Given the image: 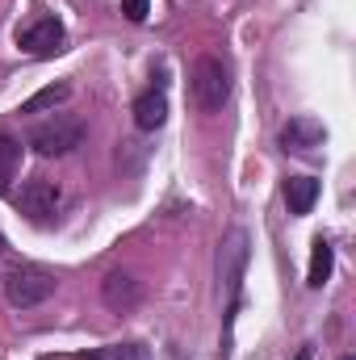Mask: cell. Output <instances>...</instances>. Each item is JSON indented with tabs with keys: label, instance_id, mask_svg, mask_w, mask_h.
Here are the masks:
<instances>
[{
	"label": "cell",
	"instance_id": "obj_14",
	"mask_svg": "<svg viewBox=\"0 0 356 360\" xmlns=\"http://www.w3.org/2000/svg\"><path fill=\"white\" fill-rule=\"evenodd\" d=\"M96 360H147V348H143V344H122V348L101 352Z\"/></svg>",
	"mask_w": 356,
	"mask_h": 360
},
{
	"label": "cell",
	"instance_id": "obj_15",
	"mask_svg": "<svg viewBox=\"0 0 356 360\" xmlns=\"http://www.w3.org/2000/svg\"><path fill=\"white\" fill-rule=\"evenodd\" d=\"M122 13H126V21H134V25H139V21H147V13H151V8H147V0H122Z\"/></svg>",
	"mask_w": 356,
	"mask_h": 360
},
{
	"label": "cell",
	"instance_id": "obj_1",
	"mask_svg": "<svg viewBox=\"0 0 356 360\" xmlns=\"http://www.w3.org/2000/svg\"><path fill=\"white\" fill-rule=\"evenodd\" d=\"M189 92H193V105H197L201 113L222 109V105H227V96H231V72H227V63H222V59H214V55H201V59L193 63Z\"/></svg>",
	"mask_w": 356,
	"mask_h": 360
},
{
	"label": "cell",
	"instance_id": "obj_5",
	"mask_svg": "<svg viewBox=\"0 0 356 360\" xmlns=\"http://www.w3.org/2000/svg\"><path fill=\"white\" fill-rule=\"evenodd\" d=\"M63 25L55 21V17H38V21H30L25 30H17V46L25 51V55H34V59H51V55H59L63 51Z\"/></svg>",
	"mask_w": 356,
	"mask_h": 360
},
{
	"label": "cell",
	"instance_id": "obj_8",
	"mask_svg": "<svg viewBox=\"0 0 356 360\" xmlns=\"http://www.w3.org/2000/svg\"><path fill=\"white\" fill-rule=\"evenodd\" d=\"M323 139H327V130H323L319 117H293L281 130V147L285 151H314V147H323Z\"/></svg>",
	"mask_w": 356,
	"mask_h": 360
},
{
	"label": "cell",
	"instance_id": "obj_2",
	"mask_svg": "<svg viewBox=\"0 0 356 360\" xmlns=\"http://www.w3.org/2000/svg\"><path fill=\"white\" fill-rule=\"evenodd\" d=\"M84 143V122H76V117H68V113H55V117H46V122H38L34 130H30V147L38 151V155H68V151H76Z\"/></svg>",
	"mask_w": 356,
	"mask_h": 360
},
{
	"label": "cell",
	"instance_id": "obj_12",
	"mask_svg": "<svg viewBox=\"0 0 356 360\" xmlns=\"http://www.w3.org/2000/svg\"><path fill=\"white\" fill-rule=\"evenodd\" d=\"M331 260H336V256H331V243H327V239H314V248H310V269H306V285H310V289H319V285L331 276Z\"/></svg>",
	"mask_w": 356,
	"mask_h": 360
},
{
	"label": "cell",
	"instance_id": "obj_7",
	"mask_svg": "<svg viewBox=\"0 0 356 360\" xmlns=\"http://www.w3.org/2000/svg\"><path fill=\"white\" fill-rule=\"evenodd\" d=\"M139 297H143V285H139L130 272H109V276L101 281V302H105L113 314H130V310L139 306Z\"/></svg>",
	"mask_w": 356,
	"mask_h": 360
},
{
	"label": "cell",
	"instance_id": "obj_18",
	"mask_svg": "<svg viewBox=\"0 0 356 360\" xmlns=\"http://www.w3.org/2000/svg\"><path fill=\"white\" fill-rule=\"evenodd\" d=\"M344 360H352V356H344Z\"/></svg>",
	"mask_w": 356,
	"mask_h": 360
},
{
	"label": "cell",
	"instance_id": "obj_9",
	"mask_svg": "<svg viewBox=\"0 0 356 360\" xmlns=\"http://www.w3.org/2000/svg\"><path fill=\"white\" fill-rule=\"evenodd\" d=\"M168 122V101H164V92H143L139 101H134V126L139 130H160Z\"/></svg>",
	"mask_w": 356,
	"mask_h": 360
},
{
	"label": "cell",
	"instance_id": "obj_10",
	"mask_svg": "<svg viewBox=\"0 0 356 360\" xmlns=\"http://www.w3.org/2000/svg\"><path fill=\"white\" fill-rule=\"evenodd\" d=\"M319 201V180L314 176H289L285 180V205L289 214H310Z\"/></svg>",
	"mask_w": 356,
	"mask_h": 360
},
{
	"label": "cell",
	"instance_id": "obj_17",
	"mask_svg": "<svg viewBox=\"0 0 356 360\" xmlns=\"http://www.w3.org/2000/svg\"><path fill=\"white\" fill-rule=\"evenodd\" d=\"M0 252H4V235H0Z\"/></svg>",
	"mask_w": 356,
	"mask_h": 360
},
{
	"label": "cell",
	"instance_id": "obj_16",
	"mask_svg": "<svg viewBox=\"0 0 356 360\" xmlns=\"http://www.w3.org/2000/svg\"><path fill=\"white\" fill-rule=\"evenodd\" d=\"M298 360H310V348H302V352H298Z\"/></svg>",
	"mask_w": 356,
	"mask_h": 360
},
{
	"label": "cell",
	"instance_id": "obj_11",
	"mask_svg": "<svg viewBox=\"0 0 356 360\" xmlns=\"http://www.w3.org/2000/svg\"><path fill=\"white\" fill-rule=\"evenodd\" d=\"M72 96V84H46V89H38L30 101H21V113H46V109H55V105H63Z\"/></svg>",
	"mask_w": 356,
	"mask_h": 360
},
{
	"label": "cell",
	"instance_id": "obj_6",
	"mask_svg": "<svg viewBox=\"0 0 356 360\" xmlns=\"http://www.w3.org/2000/svg\"><path fill=\"white\" fill-rule=\"evenodd\" d=\"M243 269H248V231H231L218 248V281L227 293H239Z\"/></svg>",
	"mask_w": 356,
	"mask_h": 360
},
{
	"label": "cell",
	"instance_id": "obj_3",
	"mask_svg": "<svg viewBox=\"0 0 356 360\" xmlns=\"http://www.w3.org/2000/svg\"><path fill=\"white\" fill-rule=\"evenodd\" d=\"M51 293H55V276L42 272V269H34V264H17V269H8V276H4V297H8V306H17V310L42 306Z\"/></svg>",
	"mask_w": 356,
	"mask_h": 360
},
{
	"label": "cell",
	"instance_id": "obj_4",
	"mask_svg": "<svg viewBox=\"0 0 356 360\" xmlns=\"http://www.w3.org/2000/svg\"><path fill=\"white\" fill-rule=\"evenodd\" d=\"M17 205H21V214L30 222H51L59 214V205H63V188L55 180H25Z\"/></svg>",
	"mask_w": 356,
	"mask_h": 360
},
{
	"label": "cell",
	"instance_id": "obj_13",
	"mask_svg": "<svg viewBox=\"0 0 356 360\" xmlns=\"http://www.w3.org/2000/svg\"><path fill=\"white\" fill-rule=\"evenodd\" d=\"M17 164H21V147L8 134H0V193L8 188V180L17 176Z\"/></svg>",
	"mask_w": 356,
	"mask_h": 360
}]
</instances>
